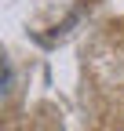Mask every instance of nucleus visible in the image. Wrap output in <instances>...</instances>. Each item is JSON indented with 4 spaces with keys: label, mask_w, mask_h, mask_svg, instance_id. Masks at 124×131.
Returning <instances> with one entry per match:
<instances>
[{
    "label": "nucleus",
    "mask_w": 124,
    "mask_h": 131,
    "mask_svg": "<svg viewBox=\"0 0 124 131\" xmlns=\"http://www.w3.org/2000/svg\"><path fill=\"white\" fill-rule=\"evenodd\" d=\"M7 80H11V73H7V62H4V55H0V102H4V95H7Z\"/></svg>",
    "instance_id": "obj_1"
}]
</instances>
